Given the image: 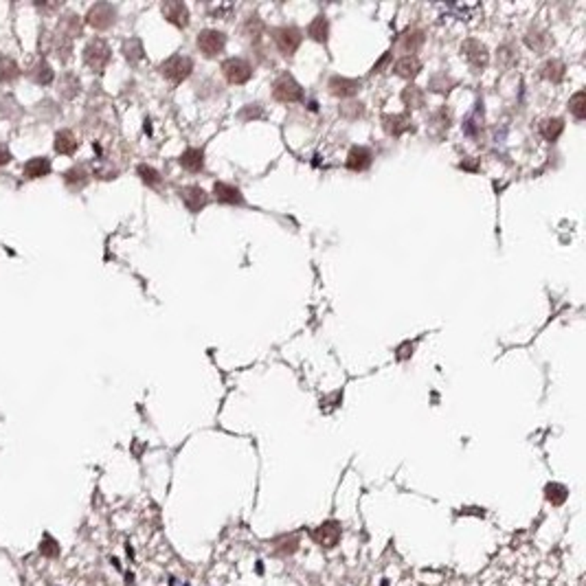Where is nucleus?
Returning <instances> with one entry per match:
<instances>
[{
  "mask_svg": "<svg viewBox=\"0 0 586 586\" xmlns=\"http://www.w3.org/2000/svg\"><path fill=\"white\" fill-rule=\"evenodd\" d=\"M84 59H86V66H90L95 73H101L110 62V47L101 38L88 42L84 49Z\"/></svg>",
  "mask_w": 586,
  "mask_h": 586,
  "instance_id": "f257e3e1",
  "label": "nucleus"
},
{
  "mask_svg": "<svg viewBox=\"0 0 586 586\" xmlns=\"http://www.w3.org/2000/svg\"><path fill=\"white\" fill-rule=\"evenodd\" d=\"M191 70H193L191 59H189V57H183V55H174V57L167 59V62L160 64V73H163L167 80H172L174 84L185 82V80L189 77V75H191Z\"/></svg>",
  "mask_w": 586,
  "mask_h": 586,
  "instance_id": "f03ea898",
  "label": "nucleus"
},
{
  "mask_svg": "<svg viewBox=\"0 0 586 586\" xmlns=\"http://www.w3.org/2000/svg\"><path fill=\"white\" fill-rule=\"evenodd\" d=\"M273 40L283 55H292L301 44V31L296 27H279L273 31Z\"/></svg>",
  "mask_w": 586,
  "mask_h": 586,
  "instance_id": "7ed1b4c3",
  "label": "nucleus"
},
{
  "mask_svg": "<svg viewBox=\"0 0 586 586\" xmlns=\"http://www.w3.org/2000/svg\"><path fill=\"white\" fill-rule=\"evenodd\" d=\"M273 95L281 103H292V101H299L303 97V90L290 77V75H281L273 86Z\"/></svg>",
  "mask_w": 586,
  "mask_h": 586,
  "instance_id": "20e7f679",
  "label": "nucleus"
},
{
  "mask_svg": "<svg viewBox=\"0 0 586 586\" xmlns=\"http://www.w3.org/2000/svg\"><path fill=\"white\" fill-rule=\"evenodd\" d=\"M222 70L231 84H246L253 77V66L242 57H231L222 64Z\"/></svg>",
  "mask_w": 586,
  "mask_h": 586,
  "instance_id": "39448f33",
  "label": "nucleus"
},
{
  "mask_svg": "<svg viewBox=\"0 0 586 586\" xmlns=\"http://www.w3.org/2000/svg\"><path fill=\"white\" fill-rule=\"evenodd\" d=\"M198 49L204 57H216L218 53H222L224 49V44H227V38H224V33L220 31H213V29H206V31H202L198 36Z\"/></svg>",
  "mask_w": 586,
  "mask_h": 586,
  "instance_id": "423d86ee",
  "label": "nucleus"
},
{
  "mask_svg": "<svg viewBox=\"0 0 586 586\" xmlns=\"http://www.w3.org/2000/svg\"><path fill=\"white\" fill-rule=\"evenodd\" d=\"M114 18H117V9L112 5H108V3H97L95 7H90L88 16H86L88 24L95 27V29H108V27H112Z\"/></svg>",
  "mask_w": 586,
  "mask_h": 586,
  "instance_id": "0eeeda50",
  "label": "nucleus"
},
{
  "mask_svg": "<svg viewBox=\"0 0 586 586\" xmlns=\"http://www.w3.org/2000/svg\"><path fill=\"white\" fill-rule=\"evenodd\" d=\"M180 198H183L185 206L189 209L191 213H198L200 209H204L206 202H209L206 191L202 187H198V185H189L185 189H180Z\"/></svg>",
  "mask_w": 586,
  "mask_h": 586,
  "instance_id": "6e6552de",
  "label": "nucleus"
},
{
  "mask_svg": "<svg viewBox=\"0 0 586 586\" xmlns=\"http://www.w3.org/2000/svg\"><path fill=\"white\" fill-rule=\"evenodd\" d=\"M312 538L317 540L321 547H334L340 538V525L336 520H327L312 532Z\"/></svg>",
  "mask_w": 586,
  "mask_h": 586,
  "instance_id": "1a4fd4ad",
  "label": "nucleus"
},
{
  "mask_svg": "<svg viewBox=\"0 0 586 586\" xmlns=\"http://www.w3.org/2000/svg\"><path fill=\"white\" fill-rule=\"evenodd\" d=\"M213 193H216V200L222 202V204H244V195L242 191H239L237 187L229 185V183H216L213 185Z\"/></svg>",
  "mask_w": 586,
  "mask_h": 586,
  "instance_id": "9d476101",
  "label": "nucleus"
},
{
  "mask_svg": "<svg viewBox=\"0 0 586 586\" xmlns=\"http://www.w3.org/2000/svg\"><path fill=\"white\" fill-rule=\"evenodd\" d=\"M163 16L180 29H185L189 24V11L183 3H165L163 5Z\"/></svg>",
  "mask_w": 586,
  "mask_h": 586,
  "instance_id": "9b49d317",
  "label": "nucleus"
},
{
  "mask_svg": "<svg viewBox=\"0 0 586 586\" xmlns=\"http://www.w3.org/2000/svg\"><path fill=\"white\" fill-rule=\"evenodd\" d=\"M360 82L358 80H347V77H332L329 80V93L336 97H352L358 93Z\"/></svg>",
  "mask_w": 586,
  "mask_h": 586,
  "instance_id": "f8f14e48",
  "label": "nucleus"
},
{
  "mask_svg": "<svg viewBox=\"0 0 586 586\" xmlns=\"http://www.w3.org/2000/svg\"><path fill=\"white\" fill-rule=\"evenodd\" d=\"M371 158H373L371 149H367V147H354L352 152H350V156H347V167L354 170V172H363V170H367L369 165H371Z\"/></svg>",
  "mask_w": 586,
  "mask_h": 586,
  "instance_id": "ddd939ff",
  "label": "nucleus"
},
{
  "mask_svg": "<svg viewBox=\"0 0 586 586\" xmlns=\"http://www.w3.org/2000/svg\"><path fill=\"white\" fill-rule=\"evenodd\" d=\"M55 152L57 154H64V156H70L75 154V149H77V141H75V134L70 130H59L55 134Z\"/></svg>",
  "mask_w": 586,
  "mask_h": 586,
  "instance_id": "4468645a",
  "label": "nucleus"
},
{
  "mask_svg": "<svg viewBox=\"0 0 586 586\" xmlns=\"http://www.w3.org/2000/svg\"><path fill=\"white\" fill-rule=\"evenodd\" d=\"M51 172V160L44 156H36L24 165V176L27 178H42Z\"/></svg>",
  "mask_w": 586,
  "mask_h": 586,
  "instance_id": "2eb2a0df",
  "label": "nucleus"
},
{
  "mask_svg": "<svg viewBox=\"0 0 586 586\" xmlns=\"http://www.w3.org/2000/svg\"><path fill=\"white\" fill-rule=\"evenodd\" d=\"M180 165H183L185 170L189 172H200L204 167V154H202V149H187V152L180 156Z\"/></svg>",
  "mask_w": 586,
  "mask_h": 586,
  "instance_id": "dca6fc26",
  "label": "nucleus"
},
{
  "mask_svg": "<svg viewBox=\"0 0 586 586\" xmlns=\"http://www.w3.org/2000/svg\"><path fill=\"white\" fill-rule=\"evenodd\" d=\"M419 68H422V64H419V59L415 55H407V57H402L400 62L396 64V73L400 75V77H415V75L419 73Z\"/></svg>",
  "mask_w": 586,
  "mask_h": 586,
  "instance_id": "f3484780",
  "label": "nucleus"
},
{
  "mask_svg": "<svg viewBox=\"0 0 586 586\" xmlns=\"http://www.w3.org/2000/svg\"><path fill=\"white\" fill-rule=\"evenodd\" d=\"M29 75H31V80H33L36 84H42V86H47V84L53 82V68H51L47 62H44V59L36 62V64L31 66V70H29Z\"/></svg>",
  "mask_w": 586,
  "mask_h": 586,
  "instance_id": "a211bd4d",
  "label": "nucleus"
},
{
  "mask_svg": "<svg viewBox=\"0 0 586 586\" xmlns=\"http://www.w3.org/2000/svg\"><path fill=\"white\" fill-rule=\"evenodd\" d=\"M20 75L18 64L11 57H0V82H13Z\"/></svg>",
  "mask_w": 586,
  "mask_h": 586,
  "instance_id": "6ab92c4d",
  "label": "nucleus"
},
{
  "mask_svg": "<svg viewBox=\"0 0 586 586\" xmlns=\"http://www.w3.org/2000/svg\"><path fill=\"white\" fill-rule=\"evenodd\" d=\"M562 130H564L562 119H547V121H543V126H540V132H543V137L547 141H555L562 134Z\"/></svg>",
  "mask_w": 586,
  "mask_h": 586,
  "instance_id": "aec40b11",
  "label": "nucleus"
},
{
  "mask_svg": "<svg viewBox=\"0 0 586 586\" xmlns=\"http://www.w3.org/2000/svg\"><path fill=\"white\" fill-rule=\"evenodd\" d=\"M327 31H329V27H327L325 16H317V20L308 27V36L317 42H327Z\"/></svg>",
  "mask_w": 586,
  "mask_h": 586,
  "instance_id": "412c9836",
  "label": "nucleus"
},
{
  "mask_svg": "<svg viewBox=\"0 0 586 586\" xmlns=\"http://www.w3.org/2000/svg\"><path fill=\"white\" fill-rule=\"evenodd\" d=\"M59 93H62L66 99H73L75 95L80 93V82H77V77H75V75H70V73H66L64 77H62V82H59Z\"/></svg>",
  "mask_w": 586,
  "mask_h": 586,
  "instance_id": "4be33fe9",
  "label": "nucleus"
},
{
  "mask_svg": "<svg viewBox=\"0 0 586 586\" xmlns=\"http://www.w3.org/2000/svg\"><path fill=\"white\" fill-rule=\"evenodd\" d=\"M584 99H586V95H584V90H578V93L571 97V101H569V110L573 112V117L578 119V121H582V119L586 117V106H584Z\"/></svg>",
  "mask_w": 586,
  "mask_h": 586,
  "instance_id": "5701e85b",
  "label": "nucleus"
},
{
  "mask_svg": "<svg viewBox=\"0 0 586 586\" xmlns=\"http://www.w3.org/2000/svg\"><path fill=\"white\" fill-rule=\"evenodd\" d=\"M402 99H404V103H409V106H413V108H422L424 106V93L419 88H415V86H409L407 90H404Z\"/></svg>",
  "mask_w": 586,
  "mask_h": 586,
  "instance_id": "b1692460",
  "label": "nucleus"
},
{
  "mask_svg": "<svg viewBox=\"0 0 586 586\" xmlns=\"http://www.w3.org/2000/svg\"><path fill=\"white\" fill-rule=\"evenodd\" d=\"M64 178H66V183L70 185V187H84L86 183H88V174H86V170L84 167H73V170H68L66 174H64Z\"/></svg>",
  "mask_w": 586,
  "mask_h": 586,
  "instance_id": "393cba45",
  "label": "nucleus"
},
{
  "mask_svg": "<svg viewBox=\"0 0 586 586\" xmlns=\"http://www.w3.org/2000/svg\"><path fill=\"white\" fill-rule=\"evenodd\" d=\"M470 42H472L474 51H472V53H465V57H468L474 66H486V62H488V49L483 47V44L474 42V40H470Z\"/></svg>",
  "mask_w": 586,
  "mask_h": 586,
  "instance_id": "a878e982",
  "label": "nucleus"
},
{
  "mask_svg": "<svg viewBox=\"0 0 586 586\" xmlns=\"http://www.w3.org/2000/svg\"><path fill=\"white\" fill-rule=\"evenodd\" d=\"M545 494H547V499L553 503V505H562L564 499H566V488L560 486V483H549L545 488Z\"/></svg>",
  "mask_w": 586,
  "mask_h": 586,
  "instance_id": "bb28decb",
  "label": "nucleus"
},
{
  "mask_svg": "<svg viewBox=\"0 0 586 586\" xmlns=\"http://www.w3.org/2000/svg\"><path fill=\"white\" fill-rule=\"evenodd\" d=\"M404 121H407V119L400 117V114H396V117H384V130H386L389 134H396V137H398V134H402L404 130L409 128Z\"/></svg>",
  "mask_w": 586,
  "mask_h": 586,
  "instance_id": "cd10ccee",
  "label": "nucleus"
},
{
  "mask_svg": "<svg viewBox=\"0 0 586 586\" xmlns=\"http://www.w3.org/2000/svg\"><path fill=\"white\" fill-rule=\"evenodd\" d=\"M139 176H141V180L143 183H147L149 187H156V185H160V174L154 170V167H149V165H139Z\"/></svg>",
  "mask_w": 586,
  "mask_h": 586,
  "instance_id": "c85d7f7f",
  "label": "nucleus"
},
{
  "mask_svg": "<svg viewBox=\"0 0 586 586\" xmlns=\"http://www.w3.org/2000/svg\"><path fill=\"white\" fill-rule=\"evenodd\" d=\"M123 51H126V57L130 59V62H137V59L143 57V47H141V42L137 38H132L123 44Z\"/></svg>",
  "mask_w": 586,
  "mask_h": 586,
  "instance_id": "c756f323",
  "label": "nucleus"
},
{
  "mask_svg": "<svg viewBox=\"0 0 586 586\" xmlns=\"http://www.w3.org/2000/svg\"><path fill=\"white\" fill-rule=\"evenodd\" d=\"M40 551H42L44 555H49V558H57V555H59V545H57V540H53L49 534H44L42 543H40Z\"/></svg>",
  "mask_w": 586,
  "mask_h": 586,
  "instance_id": "7c9ffc66",
  "label": "nucleus"
},
{
  "mask_svg": "<svg viewBox=\"0 0 586 586\" xmlns=\"http://www.w3.org/2000/svg\"><path fill=\"white\" fill-rule=\"evenodd\" d=\"M11 160V152H9V147L5 145V143H0V167H3V165H7Z\"/></svg>",
  "mask_w": 586,
  "mask_h": 586,
  "instance_id": "2f4dec72",
  "label": "nucleus"
},
{
  "mask_svg": "<svg viewBox=\"0 0 586 586\" xmlns=\"http://www.w3.org/2000/svg\"><path fill=\"white\" fill-rule=\"evenodd\" d=\"M398 352H400V354H398V358H400V360H404V358H407V356H409V354L413 352V345H411V343H404V345H402V347H400Z\"/></svg>",
  "mask_w": 586,
  "mask_h": 586,
  "instance_id": "473e14b6",
  "label": "nucleus"
}]
</instances>
